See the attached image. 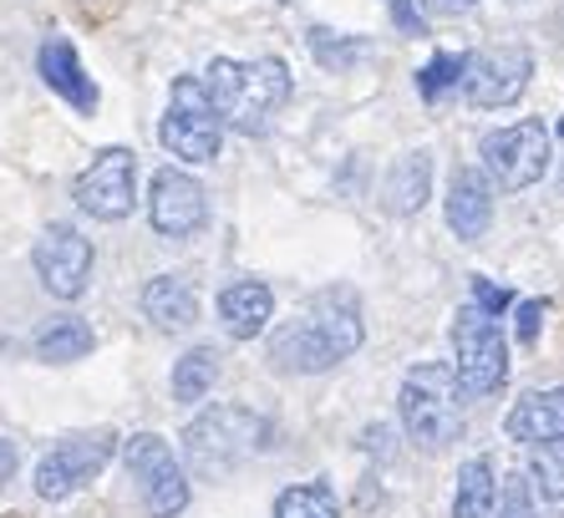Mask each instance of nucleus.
Returning <instances> with one entry per match:
<instances>
[{
	"instance_id": "nucleus-1",
	"label": "nucleus",
	"mask_w": 564,
	"mask_h": 518,
	"mask_svg": "<svg viewBox=\"0 0 564 518\" xmlns=\"http://www.w3.org/2000/svg\"><path fill=\"white\" fill-rule=\"evenodd\" d=\"M361 305L346 285H330L305 305L290 325H280L270 341V361L275 371H295V376H315L341 366L346 356H356L361 346Z\"/></svg>"
},
{
	"instance_id": "nucleus-2",
	"label": "nucleus",
	"mask_w": 564,
	"mask_h": 518,
	"mask_svg": "<svg viewBox=\"0 0 564 518\" xmlns=\"http://www.w3.org/2000/svg\"><path fill=\"white\" fill-rule=\"evenodd\" d=\"M290 66L280 56H254V62H229V56H214L204 91H209L214 112H219L224 128L245 132H264L275 122V112L290 102Z\"/></svg>"
},
{
	"instance_id": "nucleus-3",
	"label": "nucleus",
	"mask_w": 564,
	"mask_h": 518,
	"mask_svg": "<svg viewBox=\"0 0 564 518\" xmlns=\"http://www.w3.org/2000/svg\"><path fill=\"white\" fill-rule=\"evenodd\" d=\"M458 376L443 361H422L402 376V391H397V412H402V428H408L412 447L422 453H443L463 438V407H458Z\"/></svg>"
},
{
	"instance_id": "nucleus-4",
	"label": "nucleus",
	"mask_w": 564,
	"mask_h": 518,
	"mask_svg": "<svg viewBox=\"0 0 564 518\" xmlns=\"http://www.w3.org/2000/svg\"><path fill=\"white\" fill-rule=\"evenodd\" d=\"M270 422L250 407H209L198 412L184 432V453H188V467L198 478H224L235 473L245 457L264 453L270 447Z\"/></svg>"
},
{
	"instance_id": "nucleus-5",
	"label": "nucleus",
	"mask_w": 564,
	"mask_h": 518,
	"mask_svg": "<svg viewBox=\"0 0 564 518\" xmlns=\"http://www.w3.org/2000/svg\"><path fill=\"white\" fill-rule=\"evenodd\" d=\"M453 356H458L453 376L468 397H494L509 381V341H503L499 321L478 305H463L453 321Z\"/></svg>"
},
{
	"instance_id": "nucleus-6",
	"label": "nucleus",
	"mask_w": 564,
	"mask_h": 518,
	"mask_svg": "<svg viewBox=\"0 0 564 518\" xmlns=\"http://www.w3.org/2000/svg\"><path fill=\"white\" fill-rule=\"evenodd\" d=\"M163 148L184 163H209L219 158V143H224V122L214 112L209 91L198 77H178L169 91V112H163V128H158Z\"/></svg>"
},
{
	"instance_id": "nucleus-7",
	"label": "nucleus",
	"mask_w": 564,
	"mask_h": 518,
	"mask_svg": "<svg viewBox=\"0 0 564 518\" xmlns=\"http://www.w3.org/2000/svg\"><path fill=\"white\" fill-rule=\"evenodd\" d=\"M478 148H484V179L499 183L503 194H524L550 173V128L534 117L488 132Z\"/></svg>"
},
{
	"instance_id": "nucleus-8",
	"label": "nucleus",
	"mask_w": 564,
	"mask_h": 518,
	"mask_svg": "<svg viewBox=\"0 0 564 518\" xmlns=\"http://www.w3.org/2000/svg\"><path fill=\"white\" fill-rule=\"evenodd\" d=\"M112 447H118V432H77V438L56 442L52 453L36 463V493L46 504L72 498V493L87 488L112 463Z\"/></svg>"
},
{
	"instance_id": "nucleus-9",
	"label": "nucleus",
	"mask_w": 564,
	"mask_h": 518,
	"mask_svg": "<svg viewBox=\"0 0 564 518\" xmlns=\"http://www.w3.org/2000/svg\"><path fill=\"white\" fill-rule=\"evenodd\" d=\"M128 473L138 478V493H143V508L153 518H178L188 508V478L184 467H178V457H173V447L158 432H138V438L128 442Z\"/></svg>"
},
{
	"instance_id": "nucleus-10",
	"label": "nucleus",
	"mask_w": 564,
	"mask_h": 518,
	"mask_svg": "<svg viewBox=\"0 0 564 518\" xmlns=\"http://www.w3.org/2000/svg\"><path fill=\"white\" fill-rule=\"evenodd\" d=\"M132 194H138V158L128 148H102V153L77 173L72 183V198H77L82 214L112 224L132 214Z\"/></svg>"
},
{
	"instance_id": "nucleus-11",
	"label": "nucleus",
	"mask_w": 564,
	"mask_h": 518,
	"mask_svg": "<svg viewBox=\"0 0 564 518\" xmlns=\"http://www.w3.org/2000/svg\"><path fill=\"white\" fill-rule=\"evenodd\" d=\"M529 77H534L529 46H488V52H473L463 66V97L473 107H509L524 97Z\"/></svg>"
},
{
	"instance_id": "nucleus-12",
	"label": "nucleus",
	"mask_w": 564,
	"mask_h": 518,
	"mask_svg": "<svg viewBox=\"0 0 564 518\" xmlns=\"http://www.w3.org/2000/svg\"><path fill=\"white\" fill-rule=\"evenodd\" d=\"M31 265H36L46 295L77 300L82 290H87V280H93V245H87V234H77L72 224H52V229L36 239V249H31Z\"/></svg>"
},
{
	"instance_id": "nucleus-13",
	"label": "nucleus",
	"mask_w": 564,
	"mask_h": 518,
	"mask_svg": "<svg viewBox=\"0 0 564 518\" xmlns=\"http://www.w3.org/2000/svg\"><path fill=\"white\" fill-rule=\"evenodd\" d=\"M148 219L163 239H188V234L204 229L209 219V198H204V183L188 179L184 169H158L153 173V194H148Z\"/></svg>"
},
{
	"instance_id": "nucleus-14",
	"label": "nucleus",
	"mask_w": 564,
	"mask_h": 518,
	"mask_svg": "<svg viewBox=\"0 0 564 518\" xmlns=\"http://www.w3.org/2000/svg\"><path fill=\"white\" fill-rule=\"evenodd\" d=\"M488 219H494V183L478 169H458L447 183V229L458 234L463 245L484 239Z\"/></svg>"
},
{
	"instance_id": "nucleus-15",
	"label": "nucleus",
	"mask_w": 564,
	"mask_h": 518,
	"mask_svg": "<svg viewBox=\"0 0 564 518\" xmlns=\"http://www.w3.org/2000/svg\"><path fill=\"white\" fill-rule=\"evenodd\" d=\"M36 66H41V77H46V87H52L56 97H66L77 112H97V82L82 72V56H77V46H72L66 36L41 41Z\"/></svg>"
},
{
	"instance_id": "nucleus-16",
	"label": "nucleus",
	"mask_w": 564,
	"mask_h": 518,
	"mask_svg": "<svg viewBox=\"0 0 564 518\" xmlns=\"http://www.w3.org/2000/svg\"><path fill=\"white\" fill-rule=\"evenodd\" d=\"M143 315L153 331H188L198 321V290L188 274H153L143 285Z\"/></svg>"
},
{
	"instance_id": "nucleus-17",
	"label": "nucleus",
	"mask_w": 564,
	"mask_h": 518,
	"mask_svg": "<svg viewBox=\"0 0 564 518\" xmlns=\"http://www.w3.org/2000/svg\"><path fill=\"white\" fill-rule=\"evenodd\" d=\"M503 432H509L513 442H529V447H539V442H560L564 438V387L519 397L513 412H509V422H503Z\"/></svg>"
},
{
	"instance_id": "nucleus-18",
	"label": "nucleus",
	"mask_w": 564,
	"mask_h": 518,
	"mask_svg": "<svg viewBox=\"0 0 564 518\" xmlns=\"http://www.w3.org/2000/svg\"><path fill=\"white\" fill-rule=\"evenodd\" d=\"M275 315V295L264 280H235V285L219 295V321L235 341H254Z\"/></svg>"
},
{
	"instance_id": "nucleus-19",
	"label": "nucleus",
	"mask_w": 564,
	"mask_h": 518,
	"mask_svg": "<svg viewBox=\"0 0 564 518\" xmlns=\"http://www.w3.org/2000/svg\"><path fill=\"white\" fill-rule=\"evenodd\" d=\"M427 194H433V158L422 153H402L397 158V169L387 173V183H381V204L392 208V214H417L422 204H427Z\"/></svg>"
},
{
	"instance_id": "nucleus-20",
	"label": "nucleus",
	"mask_w": 564,
	"mask_h": 518,
	"mask_svg": "<svg viewBox=\"0 0 564 518\" xmlns=\"http://www.w3.org/2000/svg\"><path fill=\"white\" fill-rule=\"evenodd\" d=\"M36 356L52 366L93 356V325L82 321V315H56V321H46L36 331Z\"/></svg>"
},
{
	"instance_id": "nucleus-21",
	"label": "nucleus",
	"mask_w": 564,
	"mask_h": 518,
	"mask_svg": "<svg viewBox=\"0 0 564 518\" xmlns=\"http://www.w3.org/2000/svg\"><path fill=\"white\" fill-rule=\"evenodd\" d=\"M494 463L488 457H468L458 473V493H453V518H494Z\"/></svg>"
},
{
	"instance_id": "nucleus-22",
	"label": "nucleus",
	"mask_w": 564,
	"mask_h": 518,
	"mask_svg": "<svg viewBox=\"0 0 564 518\" xmlns=\"http://www.w3.org/2000/svg\"><path fill=\"white\" fill-rule=\"evenodd\" d=\"M219 381V350L214 346H194L178 356L173 366V402H204Z\"/></svg>"
},
{
	"instance_id": "nucleus-23",
	"label": "nucleus",
	"mask_w": 564,
	"mask_h": 518,
	"mask_svg": "<svg viewBox=\"0 0 564 518\" xmlns=\"http://www.w3.org/2000/svg\"><path fill=\"white\" fill-rule=\"evenodd\" d=\"M275 518H341V504H336V488L326 478H311L280 493Z\"/></svg>"
},
{
	"instance_id": "nucleus-24",
	"label": "nucleus",
	"mask_w": 564,
	"mask_h": 518,
	"mask_svg": "<svg viewBox=\"0 0 564 518\" xmlns=\"http://www.w3.org/2000/svg\"><path fill=\"white\" fill-rule=\"evenodd\" d=\"M529 483L539 488V498L564 504V438L560 442H539L529 453Z\"/></svg>"
},
{
	"instance_id": "nucleus-25",
	"label": "nucleus",
	"mask_w": 564,
	"mask_h": 518,
	"mask_svg": "<svg viewBox=\"0 0 564 518\" xmlns=\"http://www.w3.org/2000/svg\"><path fill=\"white\" fill-rule=\"evenodd\" d=\"M463 66H468V56H463V52H437L433 62L417 72V91L427 97V102H437L447 87H458V82H463Z\"/></svg>"
},
{
	"instance_id": "nucleus-26",
	"label": "nucleus",
	"mask_w": 564,
	"mask_h": 518,
	"mask_svg": "<svg viewBox=\"0 0 564 518\" xmlns=\"http://www.w3.org/2000/svg\"><path fill=\"white\" fill-rule=\"evenodd\" d=\"M311 52L321 66H330V72H351V62L361 52H367V41H351V36H330L326 26L311 31Z\"/></svg>"
},
{
	"instance_id": "nucleus-27",
	"label": "nucleus",
	"mask_w": 564,
	"mask_h": 518,
	"mask_svg": "<svg viewBox=\"0 0 564 518\" xmlns=\"http://www.w3.org/2000/svg\"><path fill=\"white\" fill-rule=\"evenodd\" d=\"M499 518H539L534 493H529V478H519V473H513V478L503 483V508H499Z\"/></svg>"
},
{
	"instance_id": "nucleus-28",
	"label": "nucleus",
	"mask_w": 564,
	"mask_h": 518,
	"mask_svg": "<svg viewBox=\"0 0 564 518\" xmlns=\"http://www.w3.org/2000/svg\"><path fill=\"white\" fill-rule=\"evenodd\" d=\"M473 295H478V300H473V305H478V311H484V315H503V311H509V305H513V295H509V290H503V285H488L484 274L473 280Z\"/></svg>"
},
{
	"instance_id": "nucleus-29",
	"label": "nucleus",
	"mask_w": 564,
	"mask_h": 518,
	"mask_svg": "<svg viewBox=\"0 0 564 518\" xmlns=\"http://www.w3.org/2000/svg\"><path fill=\"white\" fill-rule=\"evenodd\" d=\"M539 325H544V305H539V300H524V305H519V341H524V346L539 341Z\"/></svg>"
},
{
	"instance_id": "nucleus-30",
	"label": "nucleus",
	"mask_w": 564,
	"mask_h": 518,
	"mask_svg": "<svg viewBox=\"0 0 564 518\" xmlns=\"http://www.w3.org/2000/svg\"><path fill=\"white\" fill-rule=\"evenodd\" d=\"M387 6H392V21H397V31H402V36H422V31H427L412 0H387Z\"/></svg>"
},
{
	"instance_id": "nucleus-31",
	"label": "nucleus",
	"mask_w": 564,
	"mask_h": 518,
	"mask_svg": "<svg viewBox=\"0 0 564 518\" xmlns=\"http://www.w3.org/2000/svg\"><path fill=\"white\" fill-rule=\"evenodd\" d=\"M422 6H427L433 15H468L478 0H422Z\"/></svg>"
},
{
	"instance_id": "nucleus-32",
	"label": "nucleus",
	"mask_w": 564,
	"mask_h": 518,
	"mask_svg": "<svg viewBox=\"0 0 564 518\" xmlns=\"http://www.w3.org/2000/svg\"><path fill=\"white\" fill-rule=\"evenodd\" d=\"M15 478V442H6L0 438V488Z\"/></svg>"
},
{
	"instance_id": "nucleus-33",
	"label": "nucleus",
	"mask_w": 564,
	"mask_h": 518,
	"mask_svg": "<svg viewBox=\"0 0 564 518\" xmlns=\"http://www.w3.org/2000/svg\"><path fill=\"white\" fill-rule=\"evenodd\" d=\"M560 132H564V122H560Z\"/></svg>"
},
{
	"instance_id": "nucleus-34",
	"label": "nucleus",
	"mask_w": 564,
	"mask_h": 518,
	"mask_svg": "<svg viewBox=\"0 0 564 518\" xmlns=\"http://www.w3.org/2000/svg\"><path fill=\"white\" fill-rule=\"evenodd\" d=\"M560 183H564V173H560Z\"/></svg>"
}]
</instances>
